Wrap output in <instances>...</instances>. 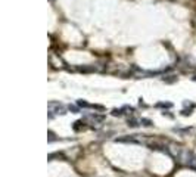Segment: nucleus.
<instances>
[]
</instances>
